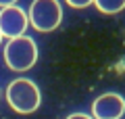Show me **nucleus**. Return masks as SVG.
I'll list each match as a JSON object with an SVG mask.
<instances>
[{"label":"nucleus","instance_id":"nucleus-2","mask_svg":"<svg viewBox=\"0 0 125 119\" xmlns=\"http://www.w3.org/2000/svg\"><path fill=\"white\" fill-rule=\"evenodd\" d=\"M36 61H38V48L29 36L10 38L9 44L4 46V63L13 71H27L36 65Z\"/></svg>","mask_w":125,"mask_h":119},{"label":"nucleus","instance_id":"nucleus-10","mask_svg":"<svg viewBox=\"0 0 125 119\" xmlns=\"http://www.w3.org/2000/svg\"><path fill=\"white\" fill-rule=\"evenodd\" d=\"M0 42H2V34H0Z\"/></svg>","mask_w":125,"mask_h":119},{"label":"nucleus","instance_id":"nucleus-4","mask_svg":"<svg viewBox=\"0 0 125 119\" xmlns=\"http://www.w3.org/2000/svg\"><path fill=\"white\" fill-rule=\"evenodd\" d=\"M27 25V13L21 9V6L13 4L6 6V9H0V34L2 38H19V36L25 34Z\"/></svg>","mask_w":125,"mask_h":119},{"label":"nucleus","instance_id":"nucleus-9","mask_svg":"<svg viewBox=\"0 0 125 119\" xmlns=\"http://www.w3.org/2000/svg\"><path fill=\"white\" fill-rule=\"evenodd\" d=\"M17 0H0V9H6V6H13Z\"/></svg>","mask_w":125,"mask_h":119},{"label":"nucleus","instance_id":"nucleus-1","mask_svg":"<svg viewBox=\"0 0 125 119\" xmlns=\"http://www.w3.org/2000/svg\"><path fill=\"white\" fill-rule=\"evenodd\" d=\"M6 102L10 105L13 111L21 115H29L40 107V90L31 79L19 77L10 82L6 88Z\"/></svg>","mask_w":125,"mask_h":119},{"label":"nucleus","instance_id":"nucleus-8","mask_svg":"<svg viewBox=\"0 0 125 119\" xmlns=\"http://www.w3.org/2000/svg\"><path fill=\"white\" fill-rule=\"evenodd\" d=\"M67 119H94V117H90V115H85V113H73V115H69Z\"/></svg>","mask_w":125,"mask_h":119},{"label":"nucleus","instance_id":"nucleus-6","mask_svg":"<svg viewBox=\"0 0 125 119\" xmlns=\"http://www.w3.org/2000/svg\"><path fill=\"white\" fill-rule=\"evenodd\" d=\"M94 4L100 13L104 15H115L125 9V0H94Z\"/></svg>","mask_w":125,"mask_h":119},{"label":"nucleus","instance_id":"nucleus-5","mask_svg":"<svg viewBox=\"0 0 125 119\" xmlns=\"http://www.w3.org/2000/svg\"><path fill=\"white\" fill-rule=\"evenodd\" d=\"M123 113H125V100L123 96L115 92H106L92 102L94 119H121Z\"/></svg>","mask_w":125,"mask_h":119},{"label":"nucleus","instance_id":"nucleus-3","mask_svg":"<svg viewBox=\"0 0 125 119\" xmlns=\"http://www.w3.org/2000/svg\"><path fill=\"white\" fill-rule=\"evenodd\" d=\"M62 9L58 0H33L27 13V21L38 31H52L61 25Z\"/></svg>","mask_w":125,"mask_h":119},{"label":"nucleus","instance_id":"nucleus-7","mask_svg":"<svg viewBox=\"0 0 125 119\" xmlns=\"http://www.w3.org/2000/svg\"><path fill=\"white\" fill-rule=\"evenodd\" d=\"M69 6H73V9H85V6H90L94 2V0H65Z\"/></svg>","mask_w":125,"mask_h":119}]
</instances>
